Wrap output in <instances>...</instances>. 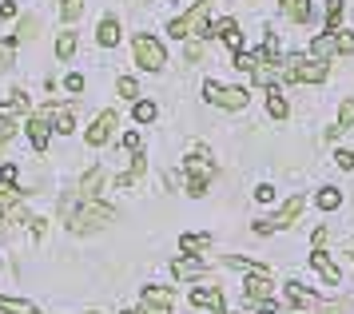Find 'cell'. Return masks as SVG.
<instances>
[{
	"label": "cell",
	"instance_id": "obj_10",
	"mask_svg": "<svg viewBox=\"0 0 354 314\" xmlns=\"http://www.w3.org/2000/svg\"><path fill=\"white\" fill-rule=\"evenodd\" d=\"M115 131V111H100L96 124L88 127V147H100V143H108Z\"/></svg>",
	"mask_w": 354,
	"mask_h": 314
},
{
	"label": "cell",
	"instance_id": "obj_35",
	"mask_svg": "<svg viewBox=\"0 0 354 314\" xmlns=\"http://www.w3.org/2000/svg\"><path fill=\"white\" fill-rule=\"evenodd\" d=\"M338 127H354V100H342V108H338Z\"/></svg>",
	"mask_w": 354,
	"mask_h": 314
},
{
	"label": "cell",
	"instance_id": "obj_46",
	"mask_svg": "<svg viewBox=\"0 0 354 314\" xmlns=\"http://www.w3.org/2000/svg\"><path fill=\"white\" fill-rule=\"evenodd\" d=\"M124 314H144V311H124Z\"/></svg>",
	"mask_w": 354,
	"mask_h": 314
},
{
	"label": "cell",
	"instance_id": "obj_25",
	"mask_svg": "<svg viewBox=\"0 0 354 314\" xmlns=\"http://www.w3.org/2000/svg\"><path fill=\"white\" fill-rule=\"evenodd\" d=\"M72 52H76V32H60L56 36V60H72Z\"/></svg>",
	"mask_w": 354,
	"mask_h": 314
},
{
	"label": "cell",
	"instance_id": "obj_39",
	"mask_svg": "<svg viewBox=\"0 0 354 314\" xmlns=\"http://www.w3.org/2000/svg\"><path fill=\"white\" fill-rule=\"evenodd\" d=\"M338 52H342V56L354 52V32H338Z\"/></svg>",
	"mask_w": 354,
	"mask_h": 314
},
{
	"label": "cell",
	"instance_id": "obj_2",
	"mask_svg": "<svg viewBox=\"0 0 354 314\" xmlns=\"http://www.w3.org/2000/svg\"><path fill=\"white\" fill-rule=\"evenodd\" d=\"M183 172H187V195H195V199H199V195L207 191V183L215 179V172H219V167H215L211 151L199 143V147H192V156H187V163H183Z\"/></svg>",
	"mask_w": 354,
	"mask_h": 314
},
{
	"label": "cell",
	"instance_id": "obj_45",
	"mask_svg": "<svg viewBox=\"0 0 354 314\" xmlns=\"http://www.w3.org/2000/svg\"><path fill=\"white\" fill-rule=\"evenodd\" d=\"M124 143H128V151H140V136H136V131H128V136H124Z\"/></svg>",
	"mask_w": 354,
	"mask_h": 314
},
{
	"label": "cell",
	"instance_id": "obj_36",
	"mask_svg": "<svg viewBox=\"0 0 354 314\" xmlns=\"http://www.w3.org/2000/svg\"><path fill=\"white\" fill-rule=\"evenodd\" d=\"M255 60H259V52H235V68H239V72H251Z\"/></svg>",
	"mask_w": 354,
	"mask_h": 314
},
{
	"label": "cell",
	"instance_id": "obj_14",
	"mask_svg": "<svg viewBox=\"0 0 354 314\" xmlns=\"http://www.w3.org/2000/svg\"><path fill=\"white\" fill-rule=\"evenodd\" d=\"M287 299L299 306V311H319L322 302H319V295H310V290H303L299 283H287Z\"/></svg>",
	"mask_w": 354,
	"mask_h": 314
},
{
	"label": "cell",
	"instance_id": "obj_17",
	"mask_svg": "<svg viewBox=\"0 0 354 314\" xmlns=\"http://www.w3.org/2000/svg\"><path fill=\"white\" fill-rule=\"evenodd\" d=\"M24 111H28V95L12 92L4 104H0V120H17V116H24Z\"/></svg>",
	"mask_w": 354,
	"mask_h": 314
},
{
	"label": "cell",
	"instance_id": "obj_6",
	"mask_svg": "<svg viewBox=\"0 0 354 314\" xmlns=\"http://www.w3.org/2000/svg\"><path fill=\"white\" fill-rule=\"evenodd\" d=\"M203 95H207V104H219V108H227V111H243L251 104V95L243 92V88H223V84H215V80L203 84Z\"/></svg>",
	"mask_w": 354,
	"mask_h": 314
},
{
	"label": "cell",
	"instance_id": "obj_31",
	"mask_svg": "<svg viewBox=\"0 0 354 314\" xmlns=\"http://www.w3.org/2000/svg\"><path fill=\"white\" fill-rule=\"evenodd\" d=\"M131 116H136V124H151V120H156V104H147V100H140Z\"/></svg>",
	"mask_w": 354,
	"mask_h": 314
},
{
	"label": "cell",
	"instance_id": "obj_4",
	"mask_svg": "<svg viewBox=\"0 0 354 314\" xmlns=\"http://www.w3.org/2000/svg\"><path fill=\"white\" fill-rule=\"evenodd\" d=\"M283 80L319 84V80H326V64H322V60H310V56H287V64H283Z\"/></svg>",
	"mask_w": 354,
	"mask_h": 314
},
{
	"label": "cell",
	"instance_id": "obj_19",
	"mask_svg": "<svg viewBox=\"0 0 354 314\" xmlns=\"http://www.w3.org/2000/svg\"><path fill=\"white\" fill-rule=\"evenodd\" d=\"M36 32H40V20H36V16H20L12 40H17V44H28V40H36Z\"/></svg>",
	"mask_w": 354,
	"mask_h": 314
},
{
	"label": "cell",
	"instance_id": "obj_12",
	"mask_svg": "<svg viewBox=\"0 0 354 314\" xmlns=\"http://www.w3.org/2000/svg\"><path fill=\"white\" fill-rule=\"evenodd\" d=\"M335 52H338V32H322V36H315V40H310V60L326 64Z\"/></svg>",
	"mask_w": 354,
	"mask_h": 314
},
{
	"label": "cell",
	"instance_id": "obj_11",
	"mask_svg": "<svg viewBox=\"0 0 354 314\" xmlns=\"http://www.w3.org/2000/svg\"><path fill=\"white\" fill-rule=\"evenodd\" d=\"M192 306H207V311L223 314V290H219V286H195L192 290Z\"/></svg>",
	"mask_w": 354,
	"mask_h": 314
},
{
	"label": "cell",
	"instance_id": "obj_3",
	"mask_svg": "<svg viewBox=\"0 0 354 314\" xmlns=\"http://www.w3.org/2000/svg\"><path fill=\"white\" fill-rule=\"evenodd\" d=\"M207 12H211V0H195L187 12L176 16V20L167 24V36H176V40H187V36H203V28H207Z\"/></svg>",
	"mask_w": 354,
	"mask_h": 314
},
{
	"label": "cell",
	"instance_id": "obj_37",
	"mask_svg": "<svg viewBox=\"0 0 354 314\" xmlns=\"http://www.w3.org/2000/svg\"><path fill=\"white\" fill-rule=\"evenodd\" d=\"M120 95H124V100H136V95H140V88H136L131 76H120Z\"/></svg>",
	"mask_w": 354,
	"mask_h": 314
},
{
	"label": "cell",
	"instance_id": "obj_24",
	"mask_svg": "<svg viewBox=\"0 0 354 314\" xmlns=\"http://www.w3.org/2000/svg\"><path fill=\"white\" fill-rule=\"evenodd\" d=\"M100 183H104V172H100V167H92V172L80 179V195H84V199H96Z\"/></svg>",
	"mask_w": 354,
	"mask_h": 314
},
{
	"label": "cell",
	"instance_id": "obj_15",
	"mask_svg": "<svg viewBox=\"0 0 354 314\" xmlns=\"http://www.w3.org/2000/svg\"><path fill=\"white\" fill-rule=\"evenodd\" d=\"M215 28V36H223V44L227 48H235V52H243V32L235 20H219V24H211Z\"/></svg>",
	"mask_w": 354,
	"mask_h": 314
},
{
	"label": "cell",
	"instance_id": "obj_5",
	"mask_svg": "<svg viewBox=\"0 0 354 314\" xmlns=\"http://www.w3.org/2000/svg\"><path fill=\"white\" fill-rule=\"evenodd\" d=\"M131 52H136V64L144 68V72H160L163 64H167V52L156 36H136L131 40Z\"/></svg>",
	"mask_w": 354,
	"mask_h": 314
},
{
	"label": "cell",
	"instance_id": "obj_47",
	"mask_svg": "<svg viewBox=\"0 0 354 314\" xmlns=\"http://www.w3.org/2000/svg\"><path fill=\"white\" fill-rule=\"evenodd\" d=\"M0 223H4V211H0Z\"/></svg>",
	"mask_w": 354,
	"mask_h": 314
},
{
	"label": "cell",
	"instance_id": "obj_48",
	"mask_svg": "<svg viewBox=\"0 0 354 314\" xmlns=\"http://www.w3.org/2000/svg\"><path fill=\"white\" fill-rule=\"evenodd\" d=\"M156 314H167V311H156Z\"/></svg>",
	"mask_w": 354,
	"mask_h": 314
},
{
	"label": "cell",
	"instance_id": "obj_27",
	"mask_svg": "<svg viewBox=\"0 0 354 314\" xmlns=\"http://www.w3.org/2000/svg\"><path fill=\"white\" fill-rule=\"evenodd\" d=\"M179 247H183L187 255H199V251H207L211 247V235H183L179 239Z\"/></svg>",
	"mask_w": 354,
	"mask_h": 314
},
{
	"label": "cell",
	"instance_id": "obj_38",
	"mask_svg": "<svg viewBox=\"0 0 354 314\" xmlns=\"http://www.w3.org/2000/svg\"><path fill=\"white\" fill-rule=\"evenodd\" d=\"M299 314H346V302H330V306H319V311H299Z\"/></svg>",
	"mask_w": 354,
	"mask_h": 314
},
{
	"label": "cell",
	"instance_id": "obj_18",
	"mask_svg": "<svg viewBox=\"0 0 354 314\" xmlns=\"http://www.w3.org/2000/svg\"><path fill=\"white\" fill-rule=\"evenodd\" d=\"M171 275H176V279H199V275H207V267H203L199 259H176V263H171Z\"/></svg>",
	"mask_w": 354,
	"mask_h": 314
},
{
	"label": "cell",
	"instance_id": "obj_1",
	"mask_svg": "<svg viewBox=\"0 0 354 314\" xmlns=\"http://www.w3.org/2000/svg\"><path fill=\"white\" fill-rule=\"evenodd\" d=\"M60 211H64L68 227L76 231V235H88V231H100V227H108V223L115 219V211L108 203H96V199H84V207H76L72 199H64L60 203Z\"/></svg>",
	"mask_w": 354,
	"mask_h": 314
},
{
	"label": "cell",
	"instance_id": "obj_8",
	"mask_svg": "<svg viewBox=\"0 0 354 314\" xmlns=\"http://www.w3.org/2000/svg\"><path fill=\"white\" fill-rule=\"evenodd\" d=\"M56 111H60V104H44V108H40L32 120H28V140H32L36 151H44V147H48V136H52V120H56Z\"/></svg>",
	"mask_w": 354,
	"mask_h": 314
},
{
	"label": "cell",
	"instance_id": "obj_7",
	"mask_svg": "<svg viewBox=\"0 0 354 314\" xmlns=\"http://www.w3.org/2000/svg\"><path fill=\"white\" fill-rule=\"evenodd\" d=\"M303 207H306L303 195H290L287 203H283V211H279V215H271V219L255 223V231H259V235H274V231H283V227H290V223L303 215Z\"/></svg>",
	"mask_w": 354,
	"mask_h": 314
},
{
	"label": "cell",
	"instance_id": "obj_40",
	"mask_svg": "<svg viewBox=\"0 0 354 314\" xmlns=\"http://www.w3.org/2000/svg\"><path fill=\"white\" fill-rule=\"evenodd\" d=\"M255 199H259V203H271V199H274V187H271V183H259V187H255Z\"/></svg>",
	"mask_w": 354,
	"mask_h": 314
},
{
	"label": "cell",
	"instance_id": "obj_28",
	"mask_svg": "<svg viewBox=\"0 0 354 314\" xmlns=\"http://www.w3.org/2000/svg\"><path fill=\"white\" fill-rule=\"evenodd\" d=\"M319 207L322 211H338V207H342V191L338 187H322L319 191Z\"/></svg>",
	"mask_w": 354,
	"mask_h": 314
},
{
	"label": "cell",
	"instance_id": "obj_44",
	"mask_svg": "<svg viewBox=\"0 0 354 314\" xmlns=\"http://www.w3.org/2000/svg\"><path fill=\"white\" fill-rule=\"evenodd\" d=\"M0 179H8V183H17V167H12V163H4V167H0Z\"/></svg>",
	"mask_w": 354,
	"mask_h": 314
},
{
	"label": "cell",
	"instance_id": "obj_34",
	"mask_svg": "<svg viewBox=\"0 0 354 314\" xmlns=\"http://www.w3.org/2000/svg\"><path fill=\"white\" fill-rule=\"evenodd\" d=\"M52 127H56L60 136H68V131H72V111L60 108V111H56V120H52Z\"/></svg>",
	"mask_w": 354,
	"mask_h": 314
},
{
	"label": "cell",
	"instance_id": "obj_22",
	"mask_svg": "<svg viewBox=\"0 0 354 314\" xmlns=\"http://www.w3.org/2000/svg\"><path fill=\"white\" fill-rule=\"evenodd\" d=\"M279 4L287 8V16L295 24H306V20H310V4H306V0H279Z\"/></svg>",
	"mask_w": 354,
	"mask_h": 314
},
{
	"label": "cell",
	"instance_id": "obj_16",
	"mask_svg": "<svg viewBox=\"0 0 354 314\" xmlns=\"http://www.w3.org/2000/svg\"><path fill=\"white\" fill-rule=\"evenodd\" d=\"M0 211H12V215H24V203H20V191L8 183V179H0Z\"/></svg>",
	"mask_w": 354,
	"mask_h": 314
},
{
	"label": "cell",
	"instance_id": "obj_41",
	"mask_svg": "<svg viewBox=\"0 0 354 314\" xmlns=\"http://www.w3.org/2000/svg\"><path fill=\"white\" fill-rule=\"evenodd\" d=\"M335 163L342 167V172H351V167H354V151H338V156H335Z\"/></svg>",
	"mask_w": 354,
	"mask_h": 314
},
{
	"label": "cell",
	"instance_id": "obj_26",
	"mask_svg": "<svg viewBox=\"0 0 354 314\" xmlns=\"http://www.w3.org/2000/svg\"><path fill=\"white\" fill-rule=\"evenodd\" d=\"M0 314H40L32 302H20V299H4L0 295Z\"/></svg>",
	"mask_w": 354,
	"mask_h": 314
},
{
	"label": "cell",
	"instance_id": "obj_30",
	"mask_svg": "<svg viewBox=\"0 0 354 314\" xmlns=\"http://www.w3.org/2000/svg\"><path fill=\"white\" fill-rule=\"evenodd\" d=\"M80 12H84V0H60V20L64 24H72Z\"/></svg>",
	"mask_w": 354,
	"mask_h": 314
},
{
	"label": "cell",
	"instance_id": "obj_33",
	"mask_svg": "<svg viewBox=\"0 0 354 314\" xmlns=\"http://www.w3.org/2000/svg\"><path fill=\"white\" fill-rule=\"evenodd\" d=\"M12 48H17V40H0V72L12 68Z\"/></svg>",
	"mask_w": 354,
	"mask_h": 314
},
{
	"label": "cell",
	"instance_id": "obj_13",
	"mask_svg": "<svg viewBox=\"0 0 354 314\" xmlns=\"http://www.w3.org/2000/svg\"><path fill=\"white\" fill-rule=\"evenodd\" d=\"M171 302H176V290H167V286H147L144 290V311H171Z\"/></svg>",
	"mask_w": 354,
	"mask_h": 314
},
{
	"label": "cell",
	"instance_id": "obj_42",
	"mask_svg": "<svg viewBox=\"0 0 354 314\" xmlns=\"http://www.w3.org/2000/svg\"><path fill=\"white\" fill-rule=\"evenodd\" d=\"M64 88H68V92H84V76H68Z\"/></svg>",
	"mask_w": 354,
	"mask_h": 314
},
{
	"label": "cell",
	"instance_id": "obj_29",
	"mask_svg": "<svg viewBox=\"0 0 354 314\" xmlns=\"http://www.w3.org/2000/svg\"><path fill=\"white\" fill-rule=\"evenodd\" d=\"M338 24H342V0H326V28L338 32Z\"/></svg>",
	"mask_w": 354,
	"mask_h": 314
},
{
	"label": "cell",
	"instance_id": "obj_20",
	"mask_svg": "<svg viewBox=\"0 0 354 314\" xmlns=\"http://www.w3.org/2000/svg\"><path fill=\"white\" fill-rule=\"evenodd\" d=\"M267 111H271L274 120H287V100H283V88H267Z\"/></svg>",
	"mask_w": 354,
	"mask_h": 314
},
{
	"label": "cell",
	"instance_id": "obj_23",
	"mask_svg": "<svg viewBox=\"0 0 354 314\" xmlns=\"http://www.w3.org/2000/svg\"><path fill=\"white\" fill-rule=\"evenodd\" d=\"M96 40H100V44H104V48H115V44H120V24H115L112 16H108V20H104V24H100Z\"/></svg>",
	"mask_w": 354,
	"mask_h": 314
},
{
	"label": "cell",
	"instance_id": "obj_32",
	"mask_svg": "<svg viewBox=\"0 0 354 314\" xmlns=\"http://www.w3.org/2000/svg\"><path fill=\"white\" fill-rule=\"evenodd\" d=\"M263 56H267V60H274V64H279V56H283V48H279V36H274V32L263 40Z\"/></svg>",
	"mask_w": 354,
	"mask_h": 314
},
{
	"label": "cell",
	"instance_id": "obj_9",
	"mask_svg": "<svg viewBox=\"0 0 354 314\" xmlns=\"http://www.w3.org/2000/svg\"><path fill=\"white\" fill-rule=\"evenodd\" d=\"M271 295H274L271 275H247V283H243V299L247 302H267Z\"/></svg>",
	"mask_w": 354,
	"mask_h": 314
},
{
	"label": "cell",
	"instance_id": "obj_43",
	"mask_svg": "<svg viewBox=\"0 0 354 314\" xmlns=\"http://www.w3.org/2000/svg\"><path fill=\"white\" fill-rule=\"evenodd\" d=\"M199 56H203V44H199V40H192V44H187V60H199Z\"/></svg>",
	"mask_w": 354,
	"mask_h": 314
},
{
	"label": "cell",
	"instance_id": "obj_21",
	"mask_svg": "<svg viewBox=\"0 0 354 314\" xmlns=\"http://www.w3.org/2000/svg\"><path fill=\"white\" fill-rule=\"evenodd\" d=\"M310 267L319 270V275L326 279V283H338V267H335V263H330V259H326L322 251H315V255H310Z\"/></svg>",
	"mask_w": 354,
	"mask_h": 314
}]
</instances>
